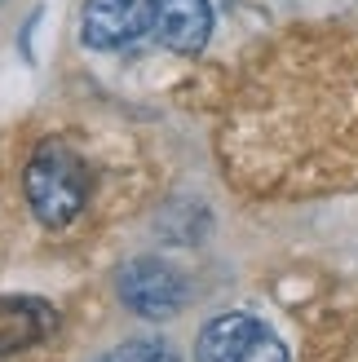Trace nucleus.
<instances>
[{"label": "nucleus", "instance_id": "f257e3e1", "mask_svg": "<svg viewBox=\"0 0 358 362\" xmlns=\"http://www.w3.org/2000/svg\"><path fill=\"white\" fill-rule=\"evenodd\" d=\"M23 190L40 226H67L80 216L84 199H88V173L71 146L45 141L23 173Z\"/></svg>", "mask_w": 358, "mask_h": 362}, {"label": "nucleus", "instance_id": "f03ea898", "mask_svg": "<svg viewBox=\"0 0 358 362\" xmlns=\"http://www.w3.org/2000/svg\"><path fill=\"white\" fill-rule=\"evenodd\" d=\"M200 362H288L283 340L248 314H221L200 332Z\"/></svg>", "mask_w": 358, "mask_h": 362}, {"label": "nucleus", "instance_id": "7ed1b4c3", "mask_svg": "<svg viewBox=\"0 0 358 362\" xmlns=\"http://www.w3.org/2000/svg\"><path fill=\"white\" fill-rule=\"evenodd\" d=\"M120 300L142 318H173L186 305V283L168 261L137 257L120 269Z\"/></svg>", "mask_w": 358, "mask_h": 362}, {"label": "nucleus", "instance_id": "20e7f679", "mask_svg": "<svg viewBox=\"0 0 358 362\" xmlns=\"http://www.w3.org/2000/svg\"><path fill=\"white\" fill-rule=\"evenodd\" d=\"M155 23V0H88L80 13V35L88 49H120L146 35Z\"/></svg>", "mask_w": 358, "mask_h": 362}, {"label": "nucleus", "instance_id": "39448f33", "mask_svg": "<svg viewBox=\"0 0 358 362\" xmlns=\"http://www.w3.org/2000/svg\"><path fill=\"white\" fill-rule=\"evenodd\" d=\"M155 23H159V40L173 53L195 58L212 35V5L208 0H155Z\"/></svg>", "mask_w": 358, "mask_h": 362}, {"label": "nucleus", "instance_id": "423d86ee", "mask_svg": "<svg viewBox=\"0 0 358 362\" xmlns=\"http://www.w3.org/2000/svg\"><path fill=\"white\" fill-rule=\"evenodd\" d=\"M53 327H58V314H53L49 300H40V296H0V358L27 349V345H40Z\"/></svg>", "mask_w": 358, "mask_h": 362}, {"label": "nucleus", "instance_id": "0eeeda50", "mask_svg": "<svg viewBox=\"0 0 358 362\" xmlns=\"http://www.w3.org/2000/svg\"><path fill=\"white\" fill-rule=\"evenodd\" d=\"M102 362H177V354L164 345V340H133V345L106 354Z\"/></svg>", "mask_w": 358, "mask_h": 362}]
</instances>
